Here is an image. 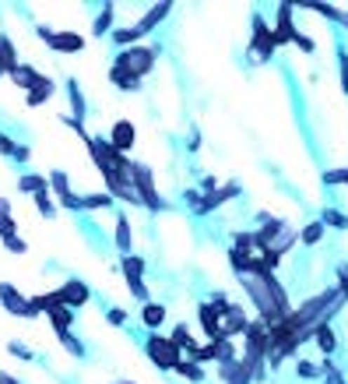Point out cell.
<instances>
[{"label": "cell", "instance_id": "6da1fadb", "mask_svg": "<svg viewBox=\"0 0 348 384\" xmlns=\"http://www.w3.org/2000/svg\"><path fill=\"white\" fill-rule=\"evenodd\" d=\"M155 57H159V50L141 43V46L120 50V53H116V60H113V68H116V71H123V75H130V78H138V82H145V75H152V71H155Z\"/></svg>", "mask_w": 348, "mask_h": 384}, {"label": "cell", "instance_id": "7a4b0ae2", "mask_svg": "<svg viewBox=\"0 0 348 384\" xmlns=\"http://www.w3.org/2000/svg\"><path fill=\"white\" fill-rule=\"evenodd\" d=\"M88 152H92V162L99 166V173H130V166H134L130 155H123V152H116L109 145V138H95L92 134Z\"/></svg>", "mask_w": 348, "mask_h": 384}, {"label": "cell", "instance_id": "3957f363", "mask_svg": "<svg viewBox=\"0 0 348 384\" xmlns=\"http://www.w3.org/2000/svg\"><path fill=\"white\" fill-rule=\"evenodd\" d=\"M130 184H134V191H138V198H141V205H145V208H152V212H162V208H166V201H162V198H159V191H155L152 166L134 162V166H130Z\"/></svg>", "mask_w": 348, "mask_h": 384}, {"label": "cell", "instance_id": "277c9868", "mask_svg": "<svg viewBox=\"0 0 348 384\" xmlns=\"http://www.w3.org/2000/svg\"><path fill=\"white\" fill-rule=\"evenodd\" d=\"M145 349H148V359L159 366V370H176V363L183 359V352H180V345L173 342V338H166V335H159V331H152L148 335V342H145Z\"/></svg>", "mask_w": 348, "mask_h": 384}, {"label": "cell", "instance_id": "5b68a950", "mask_svg": "<svg viewBox=\"0 0 348 384\" xmlns=\"http://www.w3.org/2000/svg\"><path fill=\"white\" fill-rule=\"evenodd\" d=\"M0 303H4V310H8V314L25 317V321H32V317H39V314H43V310L36 307V300L22 296V293H18V286H11V282H0Z\"/></svg>", "mask_w": 348, "mask_h": 384}, {"label": "cell", "instance_id": "8992f818", "mask_svg": "<svg viewBox=\"0 0 348 384\" xmlns=\"http://www.w3.org/2000/svg\"><path fill=\"white\" fill-rule=\"evenodd\" d=\"M250 50L257 53V60H271V53L278 50V36H274V29H267L264 15H253V36H250Z\"/></svg>", "mask_w": 348, "mask_h": 384}, {"label": "cell", "instance_id": "52a82bcc", "mask_svg": "<svg viewBox=\"0 0 348 384\" xmlns=\"http://www.w3.org/2000/svg\"><path fill=\"white\" fill-rule=\"evenodd\" d=\"M39 36L46 39V46L53 53H81L85 50V36H78V32H57V29L39 25Z\"/></svg>", "mask_w": 348, "mask_h": 384}, {"label": "cell", "instance_id": "ba28073f", "mask_svg": "<svg viewBox=\"0 0 348 384\" xmlns=\"http://www.w3.org/2000/svg\"><path fill=\"white\" fill-rule=\"evenodd\" d=\"M46 78H50V75H43V71H36V68H29V64H18V68L11 71V82H15L18 89H25V96L36 92Z\"/></svg>", "mask_w": 348, "mask_h": 384}, {"label": "cell", "instance_id": "9c48e42d", "mask_svg": "<svg viewBox=\"0 0 348 384\" xmlns=\"http://www.w3.org/2000/svg\"><path fill=\"white\" fill-rule=\"evenodd\" d=\"M134 141H138V131H134V124L130 120H116L113 124V134H109V145L116 148V152H130L134 148Z\"/></svg>", "mask_w": 348, "mask_h": 384}, {"label": "cell", "instance_id": "30bf717a", "mask_svg": "<svg viewBox=\"0 0 348 384\" xmlns=\"http://www.w3.org/2000/svg\"><path fill=\"white\" fill-rule=\"evenodd\" d=\"M236 194H239V187H236V184H225L222 191H215V194H204V198H201V205H197L194 212H197V215H208L211 208H222V205H225V201H232Z\"/></svg>", "mask_w": 348, "mask_h": 384}, {"label": "cell", "instance_id": "8fae6325", "mask_svg": "<svg viewBox=\"0 0 348 384\" xmlns=\"http://www.w3.org/2000/svg\"><path fill=\"white\" fill-rule=\"evenodd\" d=\"M197 317H201V328H204V335H208V342H215V338H222V314L211 307V303H201V310H197Z\"/></svg>", "mask_w": 348, "mask_h": 384}, {"label": "cell", "instance_id": "7c38bea8", "mask_svg": "<svg viewBox=\"0 0 348 384\" xmlns=\"http://www.w3.org/2000/svg\"><path fill=\"white\" fill-rule=\"evenodd\" d=\"M309 331H313V338H316V349H320L323 356L337 352V338H334V328H330V321H323V317H320V321H316Z\"/></svg>", "mask_w": 348, "mask_h": 384}, {"label": "cell", "instance_id": "4fadbf2b", "mask_svg": "<svg viewBox=\"0 0 348 384\" xmlns=\"http://www.w3.org/2000/svg\"><path fill=\"white\" fill-rule=\"evenodd\" d=\"M169 11H173V4H155V8H148V15H145V18L134 25V29H138V36L145 39V36H148L155 25H162V22L169 18Z\"/></svg>", "mask_w": 348, "mask_h": 384}, {"label": "cell", "instance_id": "5bb4252c", "mask_svg": "<svg viewBox=\"0 0 348 384\" xmlns=\"http://www.w3.org/2000/svg\"><path fill=\"white\" fill-rule=\"evenodd\" d=\"M274 36H278V46L281 43H295L299 32L292 29V4H281L278 8V25H274Z\"/></svg>", "mask_w": 348, "mask_h": 384}, {"label": "cell", "instance_id": "9a60e30c", "mask_svg": "<svg viewBox=\"0 0 348 384\" xmlns=\"http://www.w3.org/2000/svg\"><path fill=\"white\" fill-rule=\"evenodd\" d=\"M46 317H50V324H53V331H57V338H64V335H71V324H74V310L71 307H50L46 310Z\"/></svg>", "mask_w": 348, "mask_h": 384}, {"label": "cell", "instance_id": "2e32d148", "mask_svg": "<svg viewBox=\"0 0 348 384\" xmlns=\"http://www.w3.org/2000/svg\"><path fill=\"white\" fill-rule=\"evenodd\" d=\"M246 328H250V321H246V314H243L239 307H232V310L222 317V338H236V335H246Z\"/></svg>", "mask_w": 348, "mask_h": 384}, {"label": "cell", "instance_id": "e0dca14e", "mask_svg": "<svg viewBox=\"0 0 348 384\" xmlns=\"http://www.w3.org/2000/svg\"><path fill=\"white\" fill-rule=\"evenodd\" d=\"M15 68H18L15 43H11V36H4V32H0V78H4V75H11Z\"/></svg>", "mask_w": 348, "mask_h": 384}, {"label": "cell", "instance_id": "ac0fdd59", "mask_svg": "<svg viewBox=\"0 0 348 384\" xmlns=\"http://www.w3.org/2000/svg\"><path fill=\"white\" fill-rule=\"evenodd\" d=\"M67 96H71V117L78 120V124H85V117H88V103H85V96H81V85L74 82V78H67Z\"/></svg>", "mask_w": 348, "mask_h": 384}, {"label": "cell", "instance_id": "d6986e66", "mask_svg": "<svg viewBox=\"0 0 348 384\" xmlns=\"http://www.w3.org/2000/svg\"><path fill=\"white\" fill-rule=\"evenodd\" d=\"M113 243H116L120 254H130V247H134V229H130V219L123 212L116 215V240Z\"/></svg>", "mask_w": 348, "mask_h": 384}, {"label": "cell", "instance_id": "ffe728a7", "mask_svg": "<svg viewBox=\"0 0 348 384\" xmlns=\"http://www.w3.org/2000/svg\"><path fill=\"white\" fill-rule=\"evenodd\" d=\"M0 155L18 159V162H29V159H32V148H29V145H18V141H11L4 131H0Z\"/></svg>", "mask_w": 348, "mask_h": 384}, {"label": "cell", "instance_id": "44dd1931", "mask_svg": "<svg viewBox=\"0 0 348 384\" xmlns=\"http://www.w3.org/2000/svg\"><path fill=\"white\" fill-rule=\"evenodd\" d=\"M141 321H145V328H148V331H159V328L166 324V307H162V303H145Z\"/></svg>", "mask_w": 348, "mask_h": 384}, {"label": "cell", "instance_id": "7402d4cb", "mask_svg": "<svg viewBox=\"0 0 348 384\" xmlns=\"http://www.w3.org/2000/svg\"><path fill=\"white\" fill-rule=\"evenodd\" d=\"M173 373H180L187 384H204V366H201V363H194V359H180Z\"/></svg>", "mask_w": 348, "mask_h": 384}, {"label": "cell", "instance_id": "603a6c76", "mask_svg": "<svg viewBox=\"0 0 348 384\" xmlns=\"http://www.w3.org/2000/svg\"><path fill=\"white\" fill-rule=\"evenodd\" d=\"M8 236H18V226H15V215H11V201L0 198V240Z\"/></svg>", "mask_w": 348, "mask_h": 384}, {"label": "cell", "instance_id": "cb8c5ba5", "mask_svg": "<svg viewBox=\"0 0 348 384\" xmlns=\"http://www.w3.org/2000/svg\"><path fill=\"white\" fill-rule=\"evenodd\" d=\"M113 11H116V8L106 4V8L95 15V22H92V36H99V39H102V36H113Z\"/></svg>", "mask_w": 348, "mask_h": 384}, {"label": "cell", "instance_id": "d4e9b609", "mask_svg": "<svg viewBox=\"0 0 348 384\" xmlns=\"http://www.w3.org/2000/svg\"><path fill=\"white\" fill-rule=\"evenodd\" d=\"M53 92H57V82H53V78H46V82H43V85H39L36 92H29V99H25V106H32V110H36V106H43V103H50V99H53Z\"/></svg>", "mask_w": 348, "mask_h": 384}, {"label": "cell", "instance_id": "484cf974", "mask_svg": "<svg viewBox=\"0 0 348 384\" xmlns=\"http://www.w3.org/2000/svg\"><path fill=\"white\" fill-rule=\"evenodd\" d=\"M120 268H123V279H145V261L138 254H123Z\"/></svg>", "mask_w": 348, "mask_h": 384}, {"label": "cell", "instance_id": "4316f807", "mask_svg": "<svg viewBox=\"0 0 348 384\" xmlns=\"http://www.w3.org/2000/svg\"><path fill=\"white\" fill-rule=\"evenodd\" d=\"M50 187V177H36V173H29V177H22L18 180V191H25V194H39V191H46Z\"/></svg>", "mask_w": 348, "mask_h": 384}, {"label": "cell", "instance_id": "83f0119b", "mask_svg": "<svg viewBox=\"0 0 348 384\" xmlns=\"http://www.w3.org/2000/svg\"><path fill=\"white\" fill-rule=\"evenodd\" d=\"M99 208H113V194H85L81 198V212H99Z\"/></svg>", "mask_w": 348, "mask_h": 384}, {"label": "cell", "instance_id": "f1b7e54d", "mask_svg": "<svg viewBox=\"0 0 348 384\" xmlns=\"http://www.w3.org/2000/svg\"><path fill=\"white\" fill-rule=\"evenodd\" d=\"M323 233H327V226H323V222H309V226L299 233V243H306V247H316V243L323 240Z\"/></svg>", "mask_w": 348, "mask_h": 384}, {"label": "cell", "instance_id": "f546056e", "mask_svg": "<svg viewBox=\"0 0 348 384\" xmlns=\"http://www.w3.org/2000/svg\"><path fill=\"white\" fill-rule=\"evenodd\" d=\"M109 82H113L120 92H138V89H141V82H138V78H130V75H123V71H116V68L109 71Z\"/></svg>", "mask_w": 348, "mask_h": 384}, {"label": "cell", "instance_id": "4dcf8cb0", "mask_svg": "<svg viewBox=\"0 0 348 384\" xmlns=\"http://www.w3.org/2000/svg\"><path fill=\"white\" fill-rule=\"evenodd\" d=\"M173 342L180 345V352H183V356H190V352L197 349V342H194V335L187 331V324H180V328L173 331Z\"/></svg>", "mask_w": 348, "mask_h": 384}, {"label": "cell", "instance_id": "1f68e13d", "mask_svg": "<svg viewBox=\"0 0 348 384\" xmlns=\"http://www.w3.org/2000/svg\"><path fill=\"white\" fill-rule=\"evenodd\" d=\"M309 11H316V15H323L327 22H337V25H348V15H341L337 8H330V4H306Z\"/></svg>", "mask_w": 348, "mask_h": 384}, {"label": "cell", "instance_id": "d6a6232c", "mask_svg": "<svg viewBox=\"0 0 348 384\" xmlns=\"http://www.w3.org/2000/svg\"><path fill=\"white\" fill-rule=\"evenodd\" d=\"M50 187L57 191V198H60V201H64L67 194H74V191H71V184H67V173H64V169H53V173H50Z\"/></svg>", "mask_w": 348, "mask_h": 384}, {"label": "cell", "instance_id": "836d02e7", "mask_svg": "<svg viewBox=\"0 0 348 384\" xmlns=\"http://www.w3.org/2000/svg\"><path fill=\"white\" fill-rule=\"evenodd\" d=\"M32 201H36V208H39V215H43V219H53V215H57V205H53L50 191H39Z\"/></svg>", "mask_w": 348, "mask_h": 384}, {"label": "cell", "instance_id": "e575fe53", "mask_svg": "<svg viewBox=\"0 0 348 384\" xmlns=\"http://www.w3.org/2000/svg\"><path fill=\"white\" fill-rule=\"evenodd\" d=\"M60 342H64V349H67L71 356H78V359H85V356H88V352H85V342H81L74 331H71V335H64Z\"/></svg>", "mask_w": 348, "mask_h": 384}, {"label": "cell", "instance_id": "d590c367", "mask_svg": "<svg viewBox=\"0 0 348 384\" xmlns=\"http://www.w3.org/2000/svg\"><path fill=\"white\" fill-rule=\"evenodd\" d=\"M295 373H299V377H306V380H316L323 370H320L316 363H309V359H295Z\"/></svg>", "mask_w": 348, "mask_h": 384}, {"label": "cell", "instance_id": "8d00e7d4", "mask_svg": "<svg viewBox=\"0 0 348 384\" xmlns=\"http://www.w3.org/2000/svg\"><path fill=\"white\" fill-rule=\"evenodd\" d=\"M320 222H323V226H330V229H348V219H344L341 212H334V208H327V212L320 215Z\"/></svg>", "mask_w": 348, "mask_h": 384}, {"label": "cell", "instance_id": "74e56055", "mask_svg": "<svg viewBox=\"0 0 348 384\" xmlns=\"http://www.w3.org/2000/svg\"><path fill=\"white\" fill-rule=\"evenodd\" d=\"M337 68H341V92L348 96V50L337 46Z\"/></svg>", "mask_w": 348, "mask_h": 384}, {"label": "cell", "instance_id": "f35d334b", "mask_svg": "<svg viewBox=\"0 0 348 384\" xmlns=\"http://www.w3.org/2000/svg\"><path fill=\"white\" fill-rule=\"evenodd\" d=\"M127 286H130L134 300H141V303H152V300H148V286H145V279H127Z\"/></svg>", "mask_w": 348, "mask_h": 384}, {"label": "cell", "instance_id": "ab89813d", "mask_svg": "<svg viewBox=\"0 0 348 384\" xmlns=\"http://www.w3.org/2000/svg\"><path fill=\"white\" fill-rule=\"evenodd\" d=\"M8 352H11V356H18V359H36V352H32L25 342H8Z\"/></svg>", "mask_w": 348, "mask_h": 384}, {"label": "cell", "instance_id": "60d3db41", "mask_svg": "<svg viewBox=\"0 0 348 384\" xmlns=\"http://www.w3.org/2000/svg\"><path fill=\"white\" fill-rule=\"evenodd\" d=\"M4 250H11V254H25L29 243H25L22 236H8V240H4Z\"/></svg>", "mask_w": 348, "mask_h": 384}, {"label": "cell", "instance_id": "b9f144b4", "mask_svg": "<svg viewBox=\"0 0 348 384\" xmlns=\"http://www.w3.org/2000/svg\"><path fill=\"white\" fill-rule=\"evenodd\" d=\"M211 307H215V310H218V314H222V317H225V314H229V310H232V303H229V300H225V293H215V296H211Z\"/></svg>", "mask_w": 348, "mask_h": 384}, {"label": "cell", "instance_id": "7bdbcfd3", "mask_svg": "<svg viewBox=\"0 0 348 384\" xmlns=\"http://www.w3.org/2000/svg\"><path fill=\"white\" fill-rule=\"evenodd\" d=\"M106 321H109L113 328H123V324H127V310H120V307H113V310L106 314Z\"/></svg>", "mask_w": 348, "mask_h": 384}, {"label": "cell", "instance_id": "ee69618b", "mask_svg": "<svg viewBox=\"0 0 348 384\" xmlns=\"http://www.w3.org/2000/svg\"><path fill=\"white\" fill-rule=\"evenodd\" d=\"M323 184H348V169H334V173H323Z\"/></svg>", "mask_w": 348, "mask_h": 384}, {"label": "cell", "instance_id": "f6af8a7d", "mask_svg": "<svg viewBox=\"0 0 348 384\" xmlns=\"http://www.w3.org/2000/svg\"><path fill=\"white\" fill-rule=\"evenodd\" d=\"M337 289H341V296L348 300V268H337Z\"/></svg>", "mask_w": 348, "mask_h": 384}, {"label": "cell", "instance_id": "bcb514c9", "mask_svg": "<svg viewBox=\"0 0 348 384\" xmlns=\"http://www.w3.org/2000/svg\"><path fill=\"white\" fill-rule=\"evenodd\" d=\"M295 46H299L302 53H313V50H316V46H313V39H309V36H302V32H299V39H295Z\"/></svg>", "mask_w": 348, "mask_h": 384}, {"label": "cell", "instance_id": "7dc6e473", "mask_svg": "<svg viewBox=\"0 0 348 384\" xmlns=\"http://www.w3.org/2000/svg\"><path fill=\"white\" fill-rule=\"evenodd\" d=\"M0 384H18V377H11V373H4V370H0Z\"/></svg>", "mask_w": 348, "mask_h": 384}, {"label": "cell", "instance_id": "c3c4849f", "mask_svg": "<svg viewBox=\"0 0 348 384\" xmlns=\"http://www.w3.org/2000/svg\"><path fill=\"white\" fill-rule=\"evenodd\" d=\"M116 384H134V380H116Z\"/></svg>", "mask_w": 348, "mask_h": 384}]
</instances>
